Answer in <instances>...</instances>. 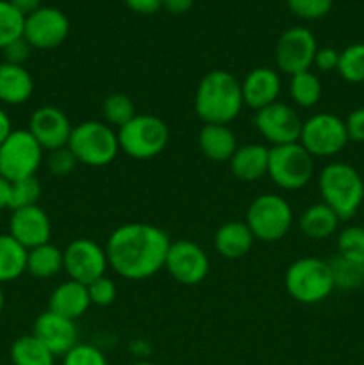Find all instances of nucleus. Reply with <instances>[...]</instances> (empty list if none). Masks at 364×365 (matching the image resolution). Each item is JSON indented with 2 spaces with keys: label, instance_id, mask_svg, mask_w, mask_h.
<instances>
[{
  "label": "nucleus",
  "instance_id": "nucleus-48",
  "mask_svg": "<svg viewBox=\"0 0 364 365\" xmlns=\"http://www.w3.org/2000/svg\"><path fill=\"white\" fill-rule=\"evenodd\" d=\"M4 303H6V298H4V291H2V287H0V314H2V310H4Z\"/></svg>",
  "mask_w": 364,
  "mask_h": 365
},
{
  "label": "nucleus",
  "instance_id": "nucleus-36",
  "mask_svg": "<svg viewBox=\"0 0 364 365\" xmlns=\"http://www.w3.org/2000/svg\"><path fill=\"white\" fill-rule=\"evenodd\" d=\"M295 16L302 20H320L327 16L334 0H285Z\"/></svg>",
  "mask_w": 364,
  "mask_h": 365
},
{
  "label": "nucleus",
  "instance_id": "nucleus-12",
  "mask_svg": "<svg viewBox=\"0 0 364 365\" xmlns=\"http://www.w3.org/2000/svg\"><path fill=\"white\" fill-rule=\"evenodd\" d=\"M316 52V38L309 29L289 27L282 32L275 46V63L282 73L293 77L313 68Z\"/></svg>",
  "mask_w": 364,
  "mask_h": 365
},
{
  "label": "nucleus",
  "instance_id": "nucleus-34",
  "mask_svg": "<svg viewBox=\"0 0 364 365\" xmlns=\"http://www.w3.org/2000/svg\"><path fill=\"white\" fill-rule=\"evenodd\" d=\"M335 245H338V255L364 264V227L353 225V227L343 228L338 234Z\"/></svg>",
  "mask_w": 364,
  "mask_h": 365
},
{
  "label": "nucleus",
  "instance_id": "nucleus-38",
  "mask_svg": "<svg viewBox=\"0 0 364 365\" xmlns=\"http://www.w3.org/2000/svg\"><path fill=\"white\" fill-rule=\"evenodd\" d=\"M77 159L71 153V150L68 146L64 148H57L49 152L46 155V168L52 175L56 177H66V175L74 173V170L77 168Z\"/></svg>",
  "mask_w": 364,
  "mask_h": 365
},
{
  "label": "nucleus",
  "instance_id": "nucleus-44",
  "mask_svg": "<svg viewBox=\"0 0 364 365\" xmlns=\"http://www.w3.org/2000/svg\"><path fill=\"white\" fill-rule=\"evenodd\" d=\"M195 0H163V7L171 14H184L193 7Z\"/></svg>",
  "mask_w": 364,
  "mask_h": 365
},
{
  "label": "nucleus",
  "instance_id": "nucleus-18",
  "mask_svg": "<svg viewBox=\"0 0 364 365\" xmlns=\"http://www.w3.org/2000/svg\"><path fill=\"white\" fill-rule=\"evenodd\" d=\"M9 235L16 239L25 250L46 245L52 237L49 214L39 205L13 210L9 217Z\"/></svg>",
  "mask_w": 364,
  "mask_h": 365
},
{
  "label": "nucleus",
  "instance_id": "nucleus-22",
  "mask_svg": "<svg viewBox=\"0 0 364 365\" xmlns=\"http://www.w3.org/2000/svg\"><path fill=\"white\" fill-rule=\"evenodd\" d=\"M268 159H270V148L253 143V145L238 146L228 164L232 175L238 180L256 182L268 175Z\"/></svg>",
  "mask_w": 364,
  "mask_h": 365
},
{
  "label": "nucleus",
  "instance_id": "nucleus-14",
  "mask_svg": "<svg viewBox=\"0 0 364 365\" xmlns=\"http://www.w3.org/2000/svg\"><path fill=\"white\" fill-rule=\"evenodd\" d=\"M70 34V20L57 7L41 6L25 16L24 38L32 48L52 50L66 41Z\"/></svg>",
  "mask_w": 364,
  "mask_h": 365
},
{
  "label": "nucleus",
  "instance_id": "nucleus-37",
  "mask_svg": "<svg viewBox=\"0 0 364 365\" xmlns=\"http://www.w3.org/2000/svg\"><path fill=\"white\" fill-rule=\"evenodd\" d=\"M63 365H107V362L103 353L96 346L79 342L63 356Z\"/></svg>",
  "mask_w": 364,
  "mask_h": 365
},
{
  "label": "nucleus",
  "instance_id": "nucleus-19",
  "mask_svg": "<svg viewBox=\"0 0 364 365\" xmlns=\"http://www.w3.org/2000/svg\"><path fill=\"white\" fill-rule=\"evenodd\" d=\"M280 75L268 66L253 68L241 81L243 103L253 110H261L278 102L280 95Z\"/></svg>",
  "mask_w": 364,
  "mask_h": 365
},
{
  "label": "nucleus",
  "instance_id": "nucleus-7",
  "mask_svg": "<svg viewBox=\"0 0 364 365\" xmlns=\"http://www.w3.org/2000/svg\"><path fill=\"white\" fill-rule=\"evenodd\" d=\"M293 209L280 195L264 192L252 200L246 210L245 223L256 241L277 242L288 235L293 227Z\"/></svg>",
  "mask_w": 364,
  "mask_h": 365
},
{
  "label": "nucleus",
  "instance_id": "nucleus-30",
  "mask_svg": "<svg viewBox=\"0 0 364 365\" xmlns=\"http://www.w3.org/2000/svg\"><path fill=\"white\" fill-rule=\"evenodd\" d=\"M334 278V285L339 291H355L364 285V264L353 262L338 255L335 259L328 260Z\"/></svg>",
  "mask_w": 364,
  "mask_h": 365
},
{
  "label": "nucleus",
  "instance_id": "nucleus-33",
  "mask_svg": "<svg viewBox=\"0 0 364 365\" xmlns=\"http://www.w3.org/2000/svg\"><path fill=\"white\" fill-rule=\"evenodd\" d=\"M24 14L9 0H0V50L24 36Z\"/></svg>",
  "mask_w": 364,
  "mask_h": 365
},
{
  "label": "nucleus",
  "instance_id": "nucleus-21",
  "mask_svg": "<svg viewBox=\"0 0 364 365\" xmlns=\"http://www.w3.org/2000/svg\"><path fill=\"white\" fill-rule=\"evenodd\" d=\"M253 234L245 221H227L214 234V248L218 255L227 260H238L252 250Z\"/></svg>",
  "mask_w": 364,
  "mask_h": 365
},
{
  "label": "nucleus",
  "instance_id": "nucleus-17",
  "mask_svg": "<svg viewBox=\"0 0 364 365\" xmlns=\"http://www.w3.org/2000/svg\"><path fill=\"white\" fill-rule=\"evenodd\" d=\"M32 335L39 339L54 356H64L79 344L77 323L50 310L36 317Z\"/></svg>",
  "mask_w": 364,
  "mask_h": 365
},
{
  "label": "nucleus",
  "instance_id": "nucleus-28",
  "mask_svg": "<svg viewBox=\"0 0 364 365\" xmlns=\"http://www.w3.org/2000/svg\"><path fill=\"white\" fill-rule=\"evenodd\" d=\"M11 362L13 365H54L56 356L34 335H21L11 346Z\"/></svg>",
  "mask_w": 364,
  "mask_h": 365
},
{
  "label": "nucleus",
  "instance_id": "nucleus-9",
  "mask_svg": "<svg viewBox=\"0 0 364 365\" xmlns=\"http://www.w3.org/2000/svg\"><path fill=\"white\" fill-rule=\"evenodd\" d=\"M39 143L29 130H13L0 145V177L9 182L36 177L43 163Z\"/></svg>",
  "mask_w": 364,
  "mask_h": 365
},
{
  "label": "nucleus",
  "instance_id": "nucleus-31",
  "mask_svg": "<svg viewBox=\"0 0 364 365\" xmlns=\"http://www.w3.org/2000/svg\"><path fill=\"white\" fill-rule=\"evenodd\" d=\"M102 114L109 127L121 128L136 116L134 102L125 93H111L102 103Z\"/></svg>",
  "mask_w": 364,
  "mask_h": 365
},
{
  "label": "nucleus",
  "instance_id": "nucleus-26",
  "mask_svg": "<svg viewBox=\"0 0 364 365\" xmlns=\"http://www.w3.org/2000/svg\"><path fill=\"white\" fill-rule=\"evenodd\" d=\"M64 271V257L63 250L54 246L52 242L36 246L27 250V273L34 278H52Z\"/></svg>",
  "mask_w": 364,
  "mask_h": 365
},
{
  "label": "nucleus",
  "instance_id": "nucleus-27",
  "mask_svg": "<svg viewBox=\"0 0 364 365\" xmlns=\"http://www.w3.org/2000/svg\"><path fill=\"white\" fill-rule=\"evenodd\" d=\"M27 273V250L9 234H0V285Z\"/></svg>",
  "mask_w": 364,
  "mask_h": 365
},
{
  "label": "nucleus",
  "instance_id": "nucleus-42",
  "mask_svg": "<svg viewBox=\"0 0 364 365\" xmlns=\"http://www.w3.org/2000/svg\"><path fill=\"white\" fill-rule=\"evenodd\" d=\"M339 64V52L332 46H325V48H318L316 56H314V64L318 70L328 73V71H338Z\"/></svg>",
  "mask_w": 364,
  "mask_h": 365
},
{
  "label": "nucleus",
  "instance_id": "nucleus-43",
  "mask_svg": "<svg viewBox=\"0 0 364 365\" xmlns=\"http://www.w3.org/2000/svg\"><path fill=\"white\" fill-rule=\"evenodd\" d=\"M125 6L138 14H153L163 7V0H123Z\"/></svg>",
  "mask_w": 364,
  "mask_h": 365
},
{
  "label": "nucleus",
  "instance_id": "nucleus-46",
  "mask_svg": "<svg viewBox=\"0 0 364 365\" xmlns=\"http://www.w3.org/2000/svg\"><path fill=\"white\" fill-rule=\"evenodd\" d=\"M9 200H11V182L0 177V212L4 209H9Z\"/></svg>",
  "mask_w": 364,
  "mask_h": 365
},
{
  "label": "nucleus",
  "instance_id": "nucleus-4",
  "mask_svg": "<svg viewBox=\"0 0 364 365\" xmlns=\"http://www.w3.org/2000/svg\"><path fill=\"white\" fill-rule=\"evenodd\" d=\"M284 285L288 294L303 305L325 302L335 291L330 264L316 257H303L289 264Z\"/></svg>",
  "mask_w": 364,
  "mask_h": 365
},
{
  "label": "nucleus",
  "instance_id": "nucleus-1",
  "mask_svg": "<svg viewBox=\"0 0 364 365\" xmlns=\"http://www.w3.org/2000/svg\"><path fill=\"white\" fill-rule=\"evenodd\" d=\"M170 235L150 223H125L106 242L109 267L125 280H146L164 269Z\"/></svg>",
  "mask_w": 364,
  "mask_h": 365
},
{
  "label": "nucleus",
  "instance_id": "nucleus-40",
  "mask_svg": "<svg viewBox=\"0 0 364 365\" xmlns=\"http://www.w3.org/2000/svg\"><path fill=\"white\" fill-rule=\"evenodd\" d=\"M31 50H32V46L29 45L27 39L21 36V38L14 39L13 43H9L7 46H4L2 52H4V57H6V63L24 66V63L29 59V56H31Z\"/></svg>",
  "mask_w": 364,
  "mask_h": 365
},
{
  "label": "nucleus",
  "instance_id": "nucleus-2",
  "mask_svg": "<svg viewBox=\"0 0 364 365\" xmlns=\"http://www.w3.org/2000/svg\"><path fill=\"white\" fill-rule=\"evenodd\" d=\"M241 82L225 70H213L200 81L195 93V113L213 125H228L243 109Z\"/></svg>",
  "mask_w": 364,
  "mask_h": 365
},
{
  "label": "nucleus",
  "instance_id": "nucleus-20",
  "mask_svg": "<svg viewBox=\"0 0 364 365\" xmlns=\"http://www.w3.org/2000/svg\"><path fill=\"white\" fill-rule=\"evenodd\" d=\"M89 307H91V299H89L88 285L79 284V282L66 280L50 292V312L59 314L71 321H77L79 317L84 316Z\"/></svg>",
  "mask_w": 364,
  "mask_h": 365
},
{
  "label": "nucleus",
  "instance_id": "nucleus-35",
  "mask_svg": "<svg viewBox=\"0 0 364 365\" xmlns=\"http://www.w3.org/2000/svg\"><path fill=\"white\" fill-rule=\"evenodd\" d=\"M39 198H41V184H39V180L36 177L11 182V210L38 205Z\"/></svg>",
  "mask_w": 364,
  "mask_h": 365
},
{
  "label": "nucleus",
  "instance_id": "nucleus-16",
  "mask_svg": "<svg viewBox=\"0 0 364 365\" xmlns=\"http://www.w3.org/2000/svg\"><path fill=\"white\" fill-rule=\"evenodd\" d=\"M27 130L31 132L32 138L39 143L43 150L52 152V150L68 146L74 125H71L66 113L61 110L59 107L43 106L31 114Z\"/></svg>",
  "mask_w": 364,
  "mask_h": 365
},
{
  "label": "nucleus",
  "instance_id": "nucleus-11",
  "mask_svg": "<svg viewBox=\"0 0 364 365\" xmlns=\"http://www.w3.org/2000/svg\"><path fill=\"white\" fill-rule=\"evenodd\" d=\"M63 257L68 280L84 285L98 280L100 277L106 274L107 267H109L106 248H102L100 245H96V241L88 237L74 239L63 250Z\"/></svg>",
  "mask_w": 364,
  "mask_h": 365
},
{
  "label": "nucleus",
  "instance_id": "nucleus-6",
  "mask_svg": "<svg viewBox=\"0 0 364 365\" xmlns=\"http://www.w3.org/2000/svg\"><path fill=\"white\" fill-rule=\"evenodd\" d=\"M170 141V128L153 114H136L118 128L120 150L136 160H148L164 152Z\"/></svg>",
  "mask_w": 364,
  "mask_h": 365
},
{
  "label": "nucleus",
  "instance_id": "nucleus-23",
  "mask_svg": "<svg viewBox=\"0 0 364 365\" xmlns=\"http://www.w3.org/2000/svg\"><path fill=\"white\" fill-rule=\"evenodd\" d=\"M198 146L206 159L228 163L238 150V139L228 125L206 123L198 134Z\"/></svg>",
  "mask_w": 364,
  "mask_h": 365
},
{
  "label": "nucleus",
  "instance_id": "nucleus-5",
  "mask_svg": "<svg viewBox=\"0 0 364 365\" xmlns=\"http://www.w3.org/2000/svg\"><path fill=\"white\" fill-rule=\"evenodd\" d=\"M68 148L71 150L79 164L93 168L107 166L120 152L118 132H114V128L106 121H82L71 130Z\"/></svg>",
  "mask_w": 364,
  "mask_h": 365
},
{
  "label": "nucleus",
  "instance_id": "nucleus-15",
  "mask_svg": "<svg viewBox=\"0 0 364 365\" xmlns=\"http://www.w3.org/2000/svg\"><path fill=\"white\" fill-rule=\"evenodd\" d=\"M302 123L298 113L284 102H275L264 109L256 110L253 125L257 127L263 139L271 146L291 145L300 141Z\"/></svg>",
  "mask_w": 364,
  "mask_h": 365
},
{
  "label": "nucleus",
  "instance_id": "nucleus-47",
  "mask_svg": "<svg viewBox=\"0 0 364 365\" xmlns=\"http://www.w3.org/2000/svg\"><path fill=\"white\" fill-rule=\"evenodd\" d=\"M13 132V125H11V118L7 116V113L4 109H0V145L9 138V134Z\"/></svg>",
  "mask_w": 364,
  "mask_h": 365
},
{
  "label": "nucleus",
  "instance_id": "nucleus-39",
  "mask_svg": "<svg viewBox=\"0 0 364 365\" xmlns=\"http://www.w3.org/2000/svg\"><path fill=\"white\" fill-rule=\"evenodd\" d=\"M89 299H91V305L96 307H109L113 305L114 299L118 296V289L114 285V282L111 278H107L106 274L100 277L98 280L91 282L88 285Z\"/></svg>",
  "mask_w": 364,
  "mask_h": 365
},
{
  "label": "nucleus",
  "instance_id": "nucleus-25",
  "mask_svg": "<svg viewBox=\"0 0 364 365\" xmlns=\"http://www.w3.org/2000/svg\"><path fill=\"white\" fill-rule=\"evenodd\" d=\"M339 217L323 202L307 207L298 220L300 232L310 241H323L334 235L339 227Z\"/></svg>",
  "mask_w": 364,
  "mask_h": 365
},
{
  "label": "nucleus",
  "instance_id": "nucleus-49",
  "mask_svg": "<svg viewBox=\"0 0 364 365\" xmlns=\"http://www.w3.org/2000/svg\"><path fill=\"white\" fill-rule=\"evenodd\" d=\"M131 365H156V364H150V362H136V364H131Z\"/></svg>",
  "mask_w": 364,
  "mask_h": 365
},
{
  "label": "nucleus",
  "instance_id": "nucleus-45",
  "mask_svg": "<svg viewBox=\"0 0 364 365\" xmlns=\"http://www.w3.org/2000/svg\"><path fill=\"white\" fill-rule=\"evenodd\" d=\"M24 16H29L41 7V0H9Z\"/></svg>",
  "mask_w": 364,
  "mask_h": 365
},
{
  "label": "nucleus",
  "instance_id": "nucleus-13",
  "mask_svg": "<svg viewBox=\"0 0 364 365\" xmlns=\"http://www.w3.org/2000/svg\"><path fill=\"white\" fill-rule=\"evenodd\" d=\"M209 257L206 250L189 239H178L170 245L164 269L177 284L193 287L202 284L209 274Z\"/></svg>",
  "mask_w": 364,
  "mask_h": 365
},
{
  "label": "nucleus",
  "instance_id": "nucleus-3",
  "mask_svg": "<svg viewBox=\"0 0 364 365\" xmlns=\"http://www.w3.org/2000/svg\"><path fill=\"white\" fill-rule=\"evenodd\" d=\"M321 202L341 221L352 220L364 202V180L348 163H330L318 177Z\"/></svg>",
  "mask_w": 364,
  "mask_h": 365
},
{
  "label": "nucleus",
  "instance_id": "nucleus-41",
  "mask_svg": "<svg viewBox=\"0 0 364 365\" xmlns=\"http://www.w3.org/2000/svg\"><path fill=\"white\" fill-rule=\"evenodd\" d=\"M345 128L348 141L364 143V107H357L346 116Z\"/></svg>",
  "mask_w": 364,
  "mask_h": 365
},
{
  "label": "nucleus",
  "instance_id": "nucleus-29",
  "mask_svg": "<svg viewBox=\"0 0 364 365\" xmlns=\"http://www.w3.org/2000/svg\"><path fill=\"white\" fill-rule=\"evenodd\" d=\"M323 86L320 77L313 71H302V73L293 75L289 81V96L293 103H296L302 109H310L321 100Z\"/></svg>",
  "mask_w": 364,
  "mask_h": 365
},
{
  "label": "nucleus",
  "instance_id": "nucleus-24",
  "mask_svg": "<svg viewBox=\"0 0 364 365\" xmlns=\"http://www.w3.org/2000/svg\"><path fill=\"white\" fill-rule=\"evenodd\" d=\"M34 91V81L25 66L0 64V102L7 106H21Z\"/></svg>",
  "mask_w": 364,
  "mask_h": 365
},
{
  "label": "nucleus",
  "instance_id": "nucleus-32",
  "mask_svg": "<svg viewBox=\"0 0 364 365\" xmlns=\"http://www.w3.org/2000/svg\"><path fill=\"white\" fill-rule=\"evenodd\" d=\"M338 73L350 84L364 82V43H353L339 52Z\"/></svg>",
  "mask_w": 364,
  "mask_h": 365
},
{
  "label": "nucleus",
  "instance_id": "nucleus-10",
  "mask_svg": "<svg viewBox=\"0 0 364 365\" xmlns=\"http://www.w3.org/2000/svg\"><path fill=\"white\" fill-rule=\"evenodd\" d=\"M298 143L313 157L338 155L350 143L345 120L332 113L313 114L302 123Z\"/></svg>",
  "mask_w": 364,
  "mask_h": 365
},
{
  "label": "nucleus",
  "instance_id": "nucleus-8",
  "mask_svg": "<svg viewBox=\"0 0 364 365\" xmlns=\"http://www.w3.org/2000/svg\"><path fill=\"white\" fill-rule=\"evenodd\" d=\"M314 175V157L300 143L270 146L268 177L284 191H298Z\"/></svg>",
  "mask_w": 364,
  "mask_h": 365
}]
</instances>
